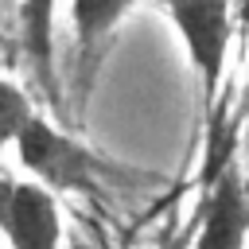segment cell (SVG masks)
<instances>
[{
    "instance_id": "obj_1",
    "label": "cell",
    "mask_w": 249,
    "mask_h": 249,
    "mask_svg": "<svg viewBox=\"0 0 249 249\" xmlns=\"http://www.w3.org/2000/svg\"><path fill=\"white\" fill-rule=\"evenodd\" d=\"M12 144L19 156V167L51 191H93L97 179L105 175V163L86 144H78L58 124H47L39 113L27 117V124Z\"/></svg>"
},
{
    "instance_id": "obj_2",
    "label": "cell",
    "mask_w": 249,
    "mask_h": 249,
    "mask_svg": "<svg viewBox=\"0 0 249 249\" xmlns=\"http://www.w3.org/2000/svg\"><path fill=\"white\" fill-rule=\"evenodd\" d=\"M163 12L171 16L191 66L198 74L202 86V109L206 121L218 113V86H222V70H226V54H230V0H160Z\"/></svg>"
},
{
    "instance_id": "obj_3",
    "label": "cell",
    "mask_w": 249,
    "mask_h": 249,
    "mask_svg": "<svg viewBox=\"0 0 249 249\" xmlns=\"http://www.w3.org/2000/svg\"><path fill=\"white\" fill-rule=\"evenodd\" d=\"M0 233L16 249H51L62 237L54 191L39 179L0 175Z\"/></svg>"
},
{
    "instance_id": "obj_4",
    "label": "cell",
    "mask_w": 249,
    "mask_h": 249,
    "mask_svg": "<svg viewBox=\"0 0 249 249\" xmlns=\"http://www.w3.org/2000/svg\"><path fill=\"white\" fill-rule=\"evenodd\" d=\"M202 187H206V202H202V214H198L195 245H202V249L241 245L245 233H249V202H245V187H241V171H237L233 156Z\"/></svg>"
},
{
    "instance_id": "obj_5",
    "label": "cell",
    "mask_w": 249,
    "mask_h": 249,
    "mask_svg": "<svg viewBox=\"0 0 249 249\" xmlns=\"http://www.w3.org/2000/svg\"><path fill=\"white\" fill-rule=\"evenodd\" d=\"M136 0H70V19H74V51H78V89H89L97 58L121 23V16Z\"/></svg>"
},
{
    "instance_id": "obj_6",
    "label": "cell",
    "mask_w": 249,
    "mask_h": 249,
    "mask_svg": "<svg viewBox=\"0 0 249 249\" xmlns=\"http://www.w3.org/2000/svg\"><path fill=\"white\" fill-rule=\"evenodd\" d=\"M54 8H58V0H23L19 4L23 51H27L35 82L47 89V97H58V82H54Z\"/></svg>"
},
{
    "instance_id": "obj_7",
    "label": "cell",
    "mask_w": 249,
    "mask_h": 249,
    "mask_svg": "<svg viewBox=\"0 0 249 249\" xmlns=\"http://www.w3.org/2000/svg\"><path fill=\"white\" fill-rule=\"evenodd\" d=\"M31 113H35V109H31V97H27L16 82H4V78H0V152L19 136V128L27 124Z\"/></svg>"
},
{
    "instance_id": "obj_8",
    "label": "cell",
    "mask_w": 249,
    "mask_h": 249,
    "mask_svg": "<svg viewBox=\"0 0 249 249\" xmlns=\"http://www.w3.org/2000/svg\"><path fill=\"white\" fill-rule=\"evenodd\" d=\"M241 109H249V74H245V97H241Z\"/></svg>"
}]
</instances>
